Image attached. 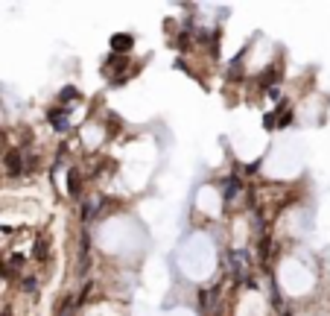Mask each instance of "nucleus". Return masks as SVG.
Here are the masks:
<instances>
[{"label": "nucleus", "mask_w": 330, "mask_h": 316, "mask_svg": "<svg viewBox=\"0 0 330 316\" xmlns=\"http://www.w3.org/2000/svg\"><path fill=\"white\" fill-rule=\"evenodd\" d=\"M199 307H202V310H208V307H211V290H202L199 293Z\"/></svg>", "instance_id": "obj_11"}, {"label": "nucleus", "mask_w": 330, "mask_h": 316, "mask_svg": "<svg viewBox=\"0 0 330 316\" xmlns=\"http://www.w3.org/2000/svg\"><path fill=\"white\" fill-rule=\"evenodd\" d=\"M213 316H222V313H219V310H213Z\"/></svg>", "instance_id": "obj_17"}, {"label": "nucleus", "mask_w": 330, "mask_h": 316, "mask_svg": "<svg viewBox=\"0 0 330 316\" xmlns=\"http://www.w3.org/2000/svg\"><path fill=\"white\" fill-rule=\"evenodd\" d=\"M21 287H24L26 293H32V290H36V287H38V281L32 278V275H29V278H24V281H21Z\"/></svg>", "instance_id": "obj_13"}, {"label": "nucleus", "mask_w": 330, "mask_h": 316, "mask_svg": "<svg viewBox=\"0 0 330 316\" xmlns=\"http://www.w3.org/2000/svg\"><path fill=\"white\" fill-rule=\"evenodd\" d=\"M283 70L278 68V65H272V68H266L263 73H260V85H266V88H278V79H281Z\"/></svg>", "instance_id": "obj_5"}, {"label": "nucleus", "mask_w": 330, "mask_h": 316, "mask_svg": "<svg viewBox=\"0 0 330 316\" xmlns=\"http://www.w3.org/2000/svg\"><path fill=\"white\" fill-rule=\"evenodd\" d=\"M266 97L275 100V103H281V88H266Z\"/></svg>", "instance_id": "obj_14"}, {"label": "nucleus", "mask_w": 330, "mask_h": 316, "mask_svg": "<svg viewBox=\"0 0 330 316\" xmlns=\"http://www.w3.org/2000/svg\"><path fill=\"white\" fill-rule=\"evenodd\" d=\"M79 100H82V91H79L76 85H68V88H61V91H59V103H61V105L79 103Z\"/></svg>", "instance_id": "obj_7"}, {"label": "nucleus", "mask_w": 330, "mask_h": 316, "mask_svg": "<svg viewBox=\"0 0 330 316\" xmlns=\"http://www.w3.org/2000/svg\"><path fill=\"white\" fill-rule=\"evenodd\" d=\"M47 123L56 129V132H64V129H68V108H64V105H53L47 111Z\"/></svg>", "instance_id": "obj_2"}, {"label": "nucleus", "mask_w": 330, "mask_h": 316, "mask_svg": "<svg viewBox=\"0 0 330 316\" xmlns=\"http://www.w3.org/2000/svg\"><path fill=\"white\" fill-rule=\"evenodd\" d=\"M3 140H6V135H3V132H0V147H3Z\"/></svg>", "instance_id": "obj_16"}, {"label": "nucleus", "mask_w": 330, "mask_h": 316, "mask_svg": "<svg viewBox=\"0 0 330 316\" xmlns=\"http://www.w3.org/2000/svg\"><path fill=\"white\" fill-rule=\"evenodd\" d=\"M3 164H6V173L9 176H21L24 173V155H21V150H9L3 155Z\"/></svg>", "instance_id": "obj_1"}, {"label": "nucleus", "mask_w": 330, "mask_h": 316, "mask_svg": "<svg viewBox=\"0 0 330 316\" xmlns=\"http://www.w3.org/2000/svg\"><path fill=\"white\" fill-rule=\"evenodd\" d=\"M289 123H292V108H289V103H281L278 105V111H275V126L286 129Z\"/></svg>", "instance_id": "obj_6"}, {"label": "nucleus", "mask_w": 330, "mask_h": 316, "mask_svg": "<svg viewBox=\"0 0 330 316\" xmlns=\"http://www.w3.org/2000/svg\"><path fill=\"white\" fill-rule=\"evenodd\" d=\"M263 126H266V129H275V111L263 114Z\"/></svg>", "instance_id": "obj_15"}, {"label": "nucleus", "mask_w": 330, "mask_h": 316, "mask_svg": "<svg viewBox=\"0 0 330 316\" xmlns=\"http://www.w3.org/2000/svg\"><path fill=\"white\" fill-rule=\"evenodd\" d=\"M131 44H135V35H129V33L111 35V53H117V56H126L131 50Z\"/></svg>", "instance_id": "obj_3"}, {"label": "nucleus", "mask_w": 330, "mask_h": 316, "mask_svg": "<svg viewBox=\"0 0 330 316\" xmlns=\"http://www.w3.org/2000/svg\"><path fill=\"white\" fill-rule=\"evenodd\" d=\"M91 290H94V284L88 281V284L82 287V293H79V302H76V304H85V302H88V296H91Z\"/></svg>", "instance_id": "obj_12"}, {"label": "nucleus", "mask_w": 330, "mask_h": 316, "mask_svg": "<svg viewBox=\"0 0 330 316\" xmlns=\"http://www.w3.org/2000/svg\"><path fill=\"white\" fill-rule=\"evenodd\" d=\"M243 53H246V50H243ZM243 53L231 59V65H228V79H234V76H243Z\"/></svg>", "instance_id": "obj_9"}, {"label": "nucleus", "mask_w": 330, "mask_h": 316, "mask_svg": "<svg viewBox=\"0 0 330 316\" xmlns=\"http://www.w3.org/2000/svg\"><path fill=\"white\" fill-rule=\"evenodd\" d=\"M32 252H36L38 261H47V240H44V237H38V240H36V249H32Z\"/></svg>", "instance_id": "obj_10"}, {"label": "nucleus", "mask_w": 330, "mask_h": 316, "mask_svg": "<svg viewBox=\"0 0 330 316\" xmlns=\"http://www.w3.org/2000/svg\"><path fill=\"white\" fill-rule=\"evenodd\" d=\"M240 190H243V182H240V176L237 173L222 182V199L225 202H234V196H240Z\"/></svg>", "instance_id": "obj_4"}, {"label": "nucleus", "mask_w": 330, "mask_h": 316, "mask_svg": "<svg viewBox=\"0 0 330 316\" xmlns=\"http://www.w3.org/2000/svg\"><path fill=\"white\" fill-rule=\"evenodd\" d=\"M68 193L71 196H79L82 193V176H79V170H71L68 173Z\"/></svg>", "instance_id": "obj_8"}]
</instances>
